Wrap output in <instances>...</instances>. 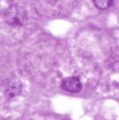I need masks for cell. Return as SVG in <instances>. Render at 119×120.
Here are the masks:
<instances>
[{
    "instance_id": "1",
    "label": "cell",
    "mask_w": 119,
    "mask_h": 120,
    "mask_svg": "<svg viewBox=\"0 0 119 120\" xmlns=\"http://www.w3.org/2000/svg\"><path fill=\"white\" fill-rule=\"evenodd\" d=\"M36 10L42 15L53 17L69 13L76 0H33Z\"/></svg>"
},
{
    "instance_id": "2",
    "label": "cell",
    "mask_w": 119,
    "mask_h": 120,
    "mask_svg": "<svg viewBox=\"0 0 119 120\" xmlns=\"http://www.w3.org/2000/svg\"><path fill=\"white\" fill-rule=\"evenodd\" d=\"M5 19L7 24L12 27L22 26L26 20V15L22 8L13 6L6 10Z\"/></svg>"
},
{
    "instance_id": "3",
    "label": "cell",
    "mask_w": 119,
    "mask_h": 120,
    "mask_svg": "<svg viewBox=\"0 0 119 120\" xmlns=\"http://www.w3.org/2000/svg\"><path fill=\"white\" fill-rule=\"evenodd\" d=\"M61 88L68 92L77 93L82 90V83L77 77H68L63 79L61 83Z\"/></svg>"
},
{
    "instance_id": "4",
    "label": "cell",
    "mask_w": 119,
    "mask_h": 120,
    "mask_svg": "<svg viewBox=\"0 0 119 120\" xmlns=\"http://www.w3.org/2000/svg\"><path fill=\"white\" fill-rule=\"evenodd\" d=\"M22 84L18 79H13L7 86V95L9 98H14L17 96L21 91Z\"/></svg>"
},
{
    "instance_id": "5",
    "label": "cell",
    "mask_w": 119,
    "mask_h": 120,
    "mask_svg": "<svg viewBox=\"0 0 119 120\" xmlns=\"http://www.w3.org/2000/svg\"><path fill=\"white\" fill-rule=\"evenodd\" d=\"M114 0H93V3L97 8L100 10H106L112 6Z\"/></svg>"
}]
</instances>
